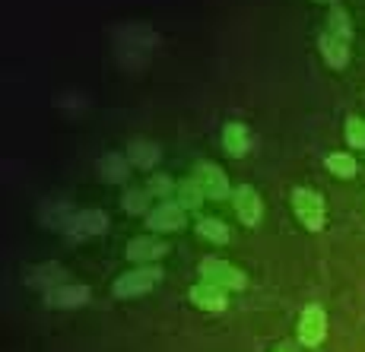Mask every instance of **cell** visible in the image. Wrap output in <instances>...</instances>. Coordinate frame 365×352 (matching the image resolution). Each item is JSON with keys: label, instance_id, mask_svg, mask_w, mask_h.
I'll return each mask as SVG.
<instances>
[{"label": "cell", "instance_id": "8fae6325", "mask_svg": "<svg viewBox=\"0 0 365 352\" xmlns=\"http://www.w3.org/2000/svg\"><path fill=\"white\" fill-rule=\"evenodd\" d=\"M89 289L86 286H64V289H51L48 292V305L54 308H80L86 305Z\"/></svg>", "mask_w": 365, "mask_h": 352}, {"label": "cell", "instance_id": "52a82bcc", "mask_svg": "<svg viewBox=\"0 0 365 352\" xmlns=\"http://www.w3.org/2000/svg\"><path fill=\"white\" fill-rule=\"evenodd\" d=\"M232 200H235V209H238V216H242V222H245V225H255L257 219H261V197L251 191L248 185L238 187Z\"/></svg>", "mask_w": 365, "mask_h": 352}, {"label": "cell", "instance_id": "3957f363", "mask_svg": "<svg viewBox=\"0 0 365 352\" xmlns=\"http://www.w3.org/2000/svg\"><path fill=\"white\" fill-rule=\"evenodd\" d=\"M200 273L203 279H207L210 286H226V289H242L245 286V276L235 270V266H229L226 260L220 257H207L200 264Z\"/></svg>", "mask_w": 365, "mask_h": 352}, {"label": "cell", "instance_id": "7c38bea8", "mask_svg": "<svg viewBox=\"0 0 365 352\" xmlns=\"http://www.w3.org/2000/svg\"><path fill=\"white\" fill-rule=\"evenodd\" d=\"M99 178L108 181V185H121V181L128 178V162H124V156H118V152L102 156L99 159Z\"/></svg>", "mask_w": 365, "mask_h": 352}, {"label": "cell", "instance_id": "2e32d148", "mask_svg": "<svg viewBox=\"0 0 365 352\" xmlns=\"http://www.w3.org/2000/svg\"><path fill=\"white\" fill-rule=\"evenodd\" d=\"M327 172H334L336 178H353L359 168H356L353 156H343V152H334V156H327Z\"/></svg>", "mask_w": 365, "mask_h": 352}, {"label": "cell", "instance_id": "d6986e66", "mask_svg": "<svg viewBox=\"0 0 365 352\" xmlns=\"http://www.w3.org/2000/svg\"><path fill=\"white\" fill-rule=\"evenodd\" d=\"M346 140H349V146H356V150H365V124L359 118H349L346 121Z\"/></svg>", "mask_w": 365, "mask_h": 352}, {"label": "cell", "instance_id": "ac0fdd59", "mask_svg": "<svg viewBox=\"0 0 365 352\" xmlns=\"http://www.w3.org/2000/svg\"><path fill=\"white\" fill-rule=\"evenodd\" d=\"M200 194H203V187H200L197 178H194V181H181V185H178L181 207H197V203H200Z\"/></svg>", "mask_w": 365, "mask_h": 352}, {"label": "cell", "instance_id": "7402d4cb", "mask_svg": "<svg viewBox=\"0 0 365 352\" xmlns=\"http://www.w3.org/2000/svg\"><path fill=\"white\" fill-rule=\"evenodd\" d=\"M168 187H172V185H168L165 178H156V181H153V185H150V194H165Z\"/></svg>", "mask_w": 365, "mask_h": 352}, {"label": "cell", "instance_id": "e0dca14e", "mask_svg": "<svg viewBox=\"0 0 365 352\" xmlns=\"http://www.w3.org/2000/svg\"><path fill=\"white\" fill-rule=\"evenodd\" d=\"M197 232L203 238H210V242H229V229H226V222H220V219H200Z\"/></svg>", "mask_w": 365, "mask_h": 352}, {"label": "cell", "instance_id": "603a6c76", "mask_svg": "<svg viewBox=\"0 0 365 352\" xmlns=\"http://www.w3.org/2000/svg\"><path fill=\"white\" fill-rule=\"evenodd\" d=\"M318 4H334V0H318Z\"/></svg>", "mask_w": 365, "mask_h": 352}, {"label": "cell", "instance_id": "5b68a950", "mask_svg": "<svg viewBox=\"0 0 365 352\" xmlns=\"http://www.w3.org/2000/svg\"><path fill=\"white\" fill-rule=\"evenodd\" d=\"M324 330H327V314L321 311L318 305H312V308H305V311H302L299 340L305 343V346H318V343L324 340Z\"/></svg>", "mask_w": 365, "mask_h": 352}, {"label": "cell", "instance_id": "9c48e42d", "mask_svg": "<svg viewBox=\"0 0 365 352\" xmlns=\"http://www.w3.org/2000/svg\"><path fill=\"white\" fill-rule=\"evenodd\" d=\"M181 225H185V213L175 203H163V207H156L150 213V229H156V232H175Z\"/></svg>", "mask_w": 365, "mask_h": 352}, {"label": "cell", "instance_id": "4fadbf2b", "mask_svg": "<svg viewBox=\"0 0 365 352\" xmlns=\"http://www.w3.org/2000/svg\"><path fill=\"white\" fill-rule=\"evenodd\" d=\"M191 299L197 301L200 308H210V311H222L226 308V292L220 286H194L191 289Z\"/></svg>", "mask_w": 365, "mask_h": 352}, {"label": "cell", "instance_id": "7a4b0ae2", "mask_svg": "<svg viewBox=\"0 0 365 352\" xmlns=\"http://www.w3.org/2000/svg\"><path fill=\"white\" fill-rule=\"evenodd\" d=\"M159 276H163V270H156V266L130 270V273H124V276L115 283V295H118V299H133V295H143V292H150V289L159 283Z\"/></svg>", "mask_w": 365, "mask_h": 352}, {"label": "cell", "instance_id": "8992f818", "mask_svg": "<svg viewBox=\"0 0 365 352\" xmlns=\"http://www.w3.org/2000/svg\"><path fill=\"white\" fill-rule=\"evenodd\" d=\"M197 181H200V187H203V197H213V200H220V197L229 194L226 175H222L216 165H200L197 168Z\"/></svg>", "mask_w": 365, "mask_h": 352}, {"label": "cell", "instance_id": "30bf717a", "mask_svg": "<svg viewBox=\"0 0 365 352\" xmlns=\"http://www.w3.org/2000/svg\"><path fill=\"white\" fill-rule=\"evenodd\" d=\"M222 146H226L229 156L242 159L245 152H248V146H251L248 128H245V124H226V130H222Z\"/></svg>", "mask_w": 365, "mask_h": 352}, {"label": "cell", "instance_id": "44dd1931", "mask_svg": "<svg viewBox=\"0 0 365 352\" xmlns=\"http://www.w3.org/2000/svg\"><path fill=\"white\" fill-rule=\"evenodd\" d=\"M150 207V197H146V191H130L128 197H124V209L128 213H140V209Z\"/></svg>", "mask_w": 365, "mask_h": 352}, {"label": "cell", "instance_id": "ffe728a7", "mask_svg": "<svg viewBox=\"0 0 365 352\" xmlns=\"http://www.w3.org/2000/svg\"><path fill=\"white\" fill-rule=\"evenodd\" d=\"M327 32H334V35H340V38H353V29H349V23H346V13L343 10H334L331 13V29Z\"/></svg>", "mask_w": 365, "mask_h": 352}, {"label": "cell", "instance_id": "ba28073f", "mask_svg": "<svg viewBox=\"0 0 365 352\" xmlns=\"http://www.w3.org/2000/svg\"><path fill=\"white\" fill-rule=\"evenodd\" d=\"M321 54H324V61L331 67L343 70V67H346V58H349L346 38H340V35H334V32H324V35H321Z\"/></svg>", "mask_w": 365, "mask_h": 352}, {"label": "cell", "instance_id": "9a60e30c", "mask_svg": "<svg viewBox=\"0 0 365 352\" xmlns=\"http://www.w3.org/2000/svg\"><path fill=\"white\" fill-rule=\"evenodd\" d=\"M128 156H130L133 165H140V168H153V165L159 162V146H153V143H143V140H137V143H130Z\"/></svg>", "mask_w": 365, "mask_h": 352}, {"label": "cell", "instance_id": "5bb4252c", "mask_svg": "<svg viewBox=\"0 0 365 352\" xmlns=\"http://www.w3.org/2000/svg\"><path fill=\"white\" fill-rule=\"evenodd\" d=\"M163 254H165V244L153 242V238H137V242H130V248H128L130 260H156Z\"/></svg>", "mask_w": 365, "mask_h": 352}, {"label": "cell", "instance_id": "6da1fadb", "mask_svg": "<svg viewBox=\"0 0 365 352\" xmlns=\"http://www.w3.org/2000/svg\"><path fill=\"white\" fill-rule=\"evenodd\" d=\"M292 207H296L299 219L308 232H321V225H324V200H321V194L308 191V187H296L292 191Z\"/></svg>", "mask_w": 365, "mask_h": 352}, {"label": "cell", "instance_id": "277c9868", "mask_svg": "<svg viewBox=\"0 0 365 352\" xmlns=\"http://www.w3.org/2000/svg\"><path fill=\"white\" fill-rule=\"evenodd\" d=\"M105 225H108V219H105V213H99V209H83V213H73L64 219L67 235H73V238L99 235V232H105Z\"/></svg>", "mask_w": 365, "mask_h": 352}]
</instances>
